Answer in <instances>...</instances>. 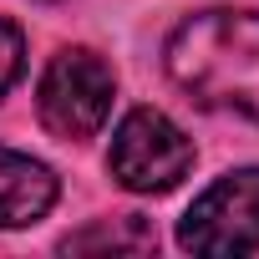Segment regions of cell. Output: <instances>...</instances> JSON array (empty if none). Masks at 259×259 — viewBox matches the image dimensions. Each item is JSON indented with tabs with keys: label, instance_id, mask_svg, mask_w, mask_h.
<instances>
[{
	"label": "cell",
	"instance_id": "obj_3",
	"mask_svg": "<svg viewBox=\"0 0 259 259\" xmlns=\"http://www.w3.org/2000/svg\"><path fill=\"white\" fill-rule=\"evenodd\" d=\"M36 107H41L46 133H56L66 143L92 138L107 122V112H112V66L97 51H87V46L56 51L46 76H41Z\"/></svg>",
	"mask_w": 259,
	"mask_h": 259
},
{
	"label": "cell",
	"instance_id": "obj_2",
	"mask_svg": "<svg viewBox=\"0 0 259 259\" xmlns=\"http://www.w3.org/2000/svg\"><path fill=\"white\" fill-rule=\"evenodd\" d=\"M107 168L127 193H168L193 168V143L183 138V127L173 117H163L153 107H138L112 133Z\"/></svg>",
	"mask_w": 259,
	"mask_h": 259
},
{
	"label": "cell",
	"instance_id": "obj_1",
	"mask_svg": "<svg viewBox=\"0 0 259 259\" xmlns=\"http://www.w3.org/2000/svg\"><path fill=\"white\" fill-rule=\"evenodd\" d=\"M168 76L213 112L259 122V16L203 11L168 36Z\"/></svg>",
	"mask_w": 259,
	"mask_h": 259
},
{
	"label": "cell",
	"instance_id": "obj_7",
	"mask_svg": "<svg viewBox=\"0 0 259 259\" xmlns=\"http://www.w3.org/2000/svg\"><path fill=\"white\" fill-rule=\"evenodd\" d=\"M21 61H26V41L11 21H0V97L11 92V81L21 76Z\"/></svg>",
	"mask_w": 259,
	"mask_h": 259
},
{
	"label": "cell",
	"instance_id": "obj_5",
	"mask_svg": "<svg viewBox=\"0 0 259 259\" xmlns=\"http://www.w3.org/2000/svg\"><path fill=\"white\" fill-rule=\"evenodd\" d=\"M56 203V178L46 163L0 148V229H26L36 219H46V208Z\"/></svg>",
	"mask_w": 259,
	"mask_h": 259
},
{
	"label": "cell",
	"instance_id": "obj_4",
	"mask_svg": "<svg viewBox=\"0 0 259 259\" xmlns=\"http://www.w3.org/2000/svg\"><path fill=\"white\" fill-rule=\"evenodd\" d=\"M178 244L208 259L259 249V168H234L203 188L178 224Z\"/></svg>",
	"mask_w": 259,
	"mask_h": 259
},
{
	"label": "cell",
	"instance_id": "obj_6",
	"mask_svg": "<svg viewBox=\"0 0 259 259\" xmlns=\"http://www.w3.org/2000/svg\"><path fill=\"white\" fill-rule=\"evenodd\" d=\"M61 249L66 254H102V249H112V254H148V249H158V229L143 213H122V219H102V224L71 234Z\"/></svg>",
	"mask_w": 259,
	"mask_h": 259
}]
</instances>
